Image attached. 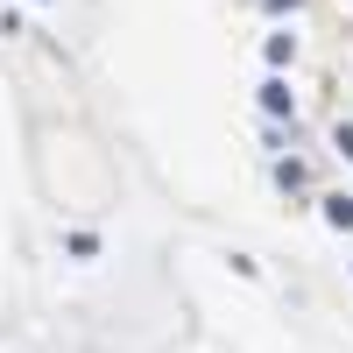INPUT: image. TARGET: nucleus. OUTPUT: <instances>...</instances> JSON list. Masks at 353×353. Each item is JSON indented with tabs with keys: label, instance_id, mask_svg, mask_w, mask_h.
Masks as SVG:
<instances>
[{
	"label": "nucleus",
	"instance_id": "nucleus-2",
	"mask_svg": "<svg viewBox=\"0 0 353 353\" xmlns=\"http://www.w3.org/2000/svg\"><path fill=\"white\" fill-rule=\"evenodd\" d=\"M332 149H339V156H353V121H339V128H332Z\"/></svg>",
	"mask_w": 353,
	"mask_h": 353
},
{
	"label": "nucleus",
	"instance_id": "nucleus-1",
	"mask_svg": "<svg viewBox=\"0 0 353 353\" xmlns=\"http://www.w3.org/2000/svg\"><path fill=\"white\" fill-rule=\"evenodd\" d=\"M261 106H269V113H297V99H290V85H283V78L261 85Z\"/></svg>",
	"mask_w": 353,
	"mask_h": 353
}]
</instances>
